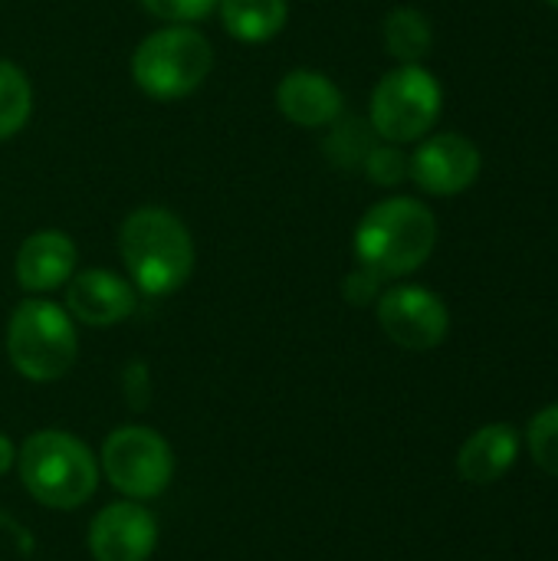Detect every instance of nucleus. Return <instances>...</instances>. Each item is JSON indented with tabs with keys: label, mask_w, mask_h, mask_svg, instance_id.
I'll return each instance as SVG.
<instances>
[{
	"label": "nucleus",
	"mask_w": 558,
	"mask_h": 561,
	"mask_svg": "<svg viewBox=\"0 0 558 561\" xmlns=\"http://www.w3.org/2000/svg\"><path fill=\"white\" fill-rule=\"evenodd\" d=\"M437 247V220L414 197L375 204L355 230V256L382 279L408 276L428 263Z\"/></svg>",
	"instance_id": "1"
},
{
	"label": "nucleus",
	"mask_w": 558,
	"mask_h": 561,
	"mask_svg": "<svg viewBox=\"0 0 558 561\" xmlns=\"http://www.w3.org/2000/svg\"><path fill=\"white\" fill-rule=\"evenodd\" d=\"M118 250L135 286L148 296H171L191 279L194 240L171 210L141 207L128 214L118 233Z\"/></svg>",
	"instance_id": "2"
},
{
	"label": "nucleus",
	"mask_w": 558,
	"mask_h": 561,
	"mask_svg": "<svg viewBox=\"0 0 558 561\" xmlns=\"http://www.w3.org/2000/svg\"><path fill=\"white\" fill-rule=\"evenodd\" d=\"M16 470L26 493L49 510H79L99 486L92 450L66 431H36L16 450Z\"/></svg>",
	"instance_id": "3"
},
{
	"label": "nucleus",
	"mask_w": 558,
	"mask_h": 561,
	"mask_svg": "<svg viewBox=\"0 0 558 561\" xmlns=\"http://www.w3.org/2000/svg\"><path fill=\"white\" fill-rule=\"evenodd\" d=\"M7 355L23 378L39 381V385L56 381L72 368L79 355L76 325L66 316V309H59L56 302L26 299L10 316Z\"/></svg>",
	"instance_id": "4"
},
{
	"label": "nucleus",
	"mask_w": 558,
	"mask_h": 561,
	"mask_svg": "<svg viewBox=\"0 0 558 561\" xmlns=\"http://www.w3.org/2000/svg\"><path fill=\"white\" fill-rule=\"evenodd\" d=\"M214 66V49L191 26H164L151 33L132 56V76L151 99L171 102L194 92Z\"/></svg>",
	"instance_id": "5"
},
{
	"label": "nucleus",
	"mask_w": 558,
	"mask_h": 561,
	"mask_svg": "<svg viewBox=\"0 0 558 561\" xmlns=\"http://www.w3.org/2000/svg\"><path fill=\"white\" fill-rule=\"evenodd\" d=\"M441 82L424 66H398L372 92V128L391 145L418 141L441 118Z\"/></svg>",
	"instance_id": "6"
},
{
	"label": "nucleus",
	"mask_w": 558,
	"mask_h": 561,
	"mask_svg": "<svg viewBox=\"0 0 558 561\" xmlns=\"http://www.w3.org/2000/svg\"><path fill=\"white\" fill-rule=\"evenodd\" d=\"M102 473L128 500H155L174 477V454L151 427H118L102 444Z\"/></svg>",
	"instance_id": "7"
},
{
	"label": "nucleus",
	"mask_w": 558,
	"mask_h": 561,
	"mask_svg": "<svg viewBox=\"0 0 558 561\" xmlns=\"http://www.w3.org/2000/svg\"><path fill=\"white\" fill-rule=\"evenodd\" d=\"M378 322H382L385 335L408 352L437 348L451 329L444 299L424 286H395V289L382 293Z\"/></svg>",
	"instance_id": "8"
},
{
	"label": "nucleus",
	"mask_w": 558,
	"mask_h": 561,
	"mask_svg": "<svg viewBox=\"0 0 558 561\" xmlns=\"http://www.w3.org/2000/svg\"><path fill=\"white\" fill-rule=\"evenodd\" d=\"M158 546V523L138 503H112L89 526V552L95 561H148Z\"/></svg>",
	"instance_id": "9"
},
{
	"label": "nucleus",
	"mask_w": 558,
	"mask_h": 561,
	"mask_svg": "<svg viewBox=\"0 0 558 561\" xmlns=\"http://www.w3.org/2000/svg\"><path fill=\"white\" fill-rule=\"evenodd\" d=\"M408 174L421 191L434 197H454L480 178V151L464 135H434L414 151Z\"/></svg>",
	"instance_id": "10"
},
{
	"label": "nucleus",
	"mask_w": 558,
	"mask_h": 561,
	"mask_svg": "<svg viewBox=\"0 0 558 561\" xmlns=\"http://www.w3.org/2000/svg\"><path fill=\"white\" fill-rule=\"evenodd\" d=\"M66 306L82 325L105 329L135 312V289L109 270H82L66 289Z\"/></svg>",
	"instance_id": "11"
},
{
	"label": "nucleus",
	"mask_w": 558,
	"mask_h": 561,
	"mask_svg": "<svg viewBox=\"0 0 558 561\" xmlns=\"http://www.w3.org/2000/svg\"><path fill=\"white\" fill-rule=\"evenodd\" d=\"M76 270V243L62 230H39L20 243L16 283L26 293H49Z\"/></svg>",
	"instance_id": "12"
},
{
	"label": "nucleus",
	"mask_w": 558,
	"mask_h": 561,
	"mask_svg": "<svg viewBox=\"0 0 558 561\" xmlns=\"http://www.w3.org/2000/svg\"><path fill=\"white\" fill-rule=\"evenodd\" d=\"M276 105L289 122L303 128H319L342 115V92L329 76L312 69H296L283 76L276 89Z\"/></svg>",
	"instance_id": "13"
},
{
	"label": "nucleus",
	"mask_w": 558,
	"mask_h": 561,
	"mask_svg": "<svg viewBox=\"0 0 558 561\" xmlns=\"http://www.w3.org/2000/svg\"><path fill=\"white\" fill-rule=\"evenodd\" d=\"M520 454V437L510 424H487L477 434L467 437V444L460 447L457 457V470L467 483L474 486H487L497 483Z\"/></svg>",
	"instance_id": "14"
},
{
	"label": "nucleus",
	"mask_w": 558,
	"mask_h": 561,
	"mask_svg": "<svg viewBox=\"0 0 558 561\" xmlns=\"http://www.w3.org/2000/svg\"><path fill=\"white\" fill-rule=\"evenodd\" d=\"M289 16L286 0H220V20L234 39L263 43L273 39Z\"/></svg>",
	"instance_id": "15"
},
{
	"label": "nucleus",
	"mask_w": 558,
	"mask_h": 561,
	"mask_svg": "<svg viewBox=\"0 0 558 561\" xmlns=\"http://www.w3.org/2000/svg\"><path fill=\"white\" fill-rule=\"evenodd\" d=\"M434 33H431V20L414 10V7H398L388 13L385 20V46L395 59H401L405 66L421 62L431 53Z\"/></svg>",
	"instance_id": "16"
},
{
	"label": "nucleus",
	"mask_w": 558,
	"mask_h": 561,
	"mask_svg": "<svg viewBox=\"0 0 558 561\" xmlns=\"http://www.w3.org/2000/svg\"><path fill=\"white\" fill-rule=\"evenodd\" d=\"M33 108V89L20 66L0 59V141L16 135Z\"/></svg>",
	"instance_id": "17"
},
{
	"label": "nucleus",
	"mask_w": 558,
	"mask_h": 561,
	"mask_svg": "<svg viewBox=\"0 0 558 561\" xmlns=\"http://www.w3.org/2000/svg\"><path fill=\"white\" fill-rule=\"evenodd\" d=\"M375 128L365 125L362 118H345L335 125V131L329 135L326 141V151L335 164H345V168H355V164H365L368 151L375 148L372 141Z\"/></svg>",
	"instance_id": "18"
},
{
	"label": "nucleus",
	"mask_w": 558,
	"mask_h": 561,
	"mask_svg": "<svg viewBox=\"0 0 558 561\" xmlns=\"http://www.w3.org/2000/svg\"><path fill=\"white\" fill-rule=\"evenodd\" d=\"M526 440H529V454H533L536 467L558 477V404L533 417Z\"/></svg>",
	"instance_id": "19"
},
{
	"label": "nucleus",
	"mask_w": 558,
	"mask_h": 561,
	"mask_svg": "<svg viewBox=\"0 0 558 561\" xmlns=\"http://www.w3.org/2000/svg\"><path fill=\"white\" fill-rule=\"evenodd\" d=\"M365 174L378 184V187H395L408 178L411 161L395 148V145H375L365 158Z\"/></svg>",
	"instance_id": "20"
},
{
	"label": "nucleus",
	"mask_w": 558,
	"mask_h": 561,
	"mask_svg": "<svg viewBox=\"0 0 558 561\" xmlns=\"http://www.w3.org/2000/svg\"><path fill=\"white\" fill-rule=\"evenodd\" d=\"M155 16L171 20V23H194L204 20L217 0H141Z\"/></svg>",
	"instance_id": "21"
},
{
	"label": "nucleus",
	"mask_w": 558,
	"mask_h": 561,
	"mask_svg": "<svg viewBox=\"0 0 558 561\" xmlns=\"http://www.w3.org/2000/svg\"><path fill=\"white\" fill-rule=\"evenodd\" d=\"M382 283H385V279H382L375 270L358 266V270H352V273L345 276L342 293H345V299H349L352 306H368V302H375V299L382 296Z\"/></svg>",
	"instance_id": "22"
},
{
	"label": "nucleus",
	"mask_w": 558,
	"mask_h": 561,
	"mask_svg": "<svg viewBox=\"0 0 558 561\" xmlns=\"http://www.w3.org/2000/svg\"><path fill=\"white\" fill-rule=\"evenodd\" d=\"M13 463H16V450H13V444L0 434V473H7Z\"/></svg>",
	"instance_id": "23"
},
{
	"label": "nucleus",
	"mask_w": 558,
	"mask_h": 561,
	"mask_svg": "<svg viewBox=\"0 0 558 561\" xmlns=\"http://www.w3.org/2000/svg\"><path fill=\"white\" fill-rule=\"evenodd\" d=\"M546 3H549V7H556V10H558V0H546Z\"/></svg>",
	"instance_id": "24"
}]
</instances>
